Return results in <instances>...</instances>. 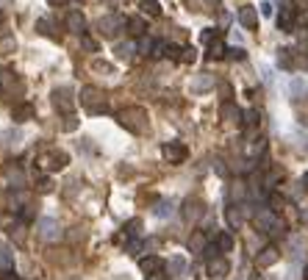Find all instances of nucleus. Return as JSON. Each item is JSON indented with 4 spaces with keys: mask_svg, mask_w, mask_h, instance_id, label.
<instances>
[{
    "mask_svg": "<svg viewBox=\"0 0 308 280\" xmlns=\"http://www.w3.org/2000/svg\"><path fill=\"white\" fill-rule=\"evenodd\" d=\"M117 122L125 130H131V133H145L147 130V111L142 109V106H128V109H122L120 114H117Z\"/></svg>",
    "mask_w": 308,
    "mask_h": 280,
    "instance_id": "obj_1",
    "label": "nucleus"
},
{
    "mask_svg": "<svg viewBox=\"0 0 308 280\" xmlns=\"http://www.w3.org/2000/svg\"><path fill=\"white\" fill-rule=\"evenodd\" d=\"M81 106H84L89 114H100V111H106L103 92H100L97 86H84L81 89Z\"/></svg>",
    "mask_w": 308,
    "mask_h": 280,
    "instance_id": "obj_2",
    "label": "nucleus"
},
{
    "mask_svg": "<svg viewBox=\"0 0 308 280\" xmlns=\"http://www.w3.org/2000/svg\"><path fill=\"white\" fill-rule=\"evenodd\" d=\"M125 25H128V20H122V17H117V14H106V17L97 20V33L106 37V39H114Z\"/></svg>",
    "mask_w": 308,
    "mask_h": 280,
    "instance_id": "obj_3",
    "label": "nucleus"
},
{
    "mask_svg": "<svg viewBox=\"0 0 308 280\" xmlns=\"http://www.w3.org/2000/svg\"><path fill=\"white\" fill-rule=\"evenodd\" d=\"M253 222H256V228L261 230V233H281L283 230V222L275 217V211H269V208H266V211H258Z\"/></svg>",
    "mask_w": 308,
    "mask_h": 280,
    "instance_id": "obj_4",
    "label": "nucleus"
},
{
    "mask_svg": "<svg viewBox=\"0 0 308 280\" xmlns=\"http://www.w3.org/2000/svg\"><path fill=\"white\" fill-rule=\"evenodd\" d=\"M53 109H56L58 114H64V117H70L75 111V97H73V92H70L67 86H61V89L53 92Z\"/></svg>",
    "mask_w": 308,
    "mask_h": 280,
    "instance_id": "obj_5",
    "label": "nucleus"
},
{
    "mask_svg": "<svg viewBox=\"0 0 308 280\" xmlns=\"http://www.w3.org/2000/svg\"><path fill=\"white\" fill-rule=\"evenodd\" d=\"M161 156L167 164H183L189 156V150H186V145L183 142H167V145L161 147Z\"/></svg>",
    "mask_w": 308,
    "mask_h": 280,
    "instance_id": "obj_6",
    "label": "nucleus"
},
{
    "mask_svg": "<svg viewBox=\"0 0 308 280\" xmlns=\"http://www.w3.org/2000/svg\"><path fill=\"white\" fill-rule=\"evenodd\" d=\"M39 164L50 172H58L70 164V156L67 153H58V150H50V153H45V156H39Z\"/></svg>",
    "mask_w": 308,
    "mask_h": 280,
    "instance_id": "obj_7",
    "label": "nucleus"
},
{
    "mask_svg": "<svg viewBox=\"0 0 308 280\" xmlns=\"http://www.w3.org/2000/svg\"><path fill=\"white\" fill-rule=\"evenodd\" d=\"M37 233H39V239H45V241H56L58 236H61V228H58V222L56 219H39L37 222Z\"/></svg>",
    "mask_w": 308,
    "mask_h": 280,
    "instance_id": "obj_8",
    "label": "nucleus"
},
{
    "mask_svg": "<svg viewBox=\"0 0 308 280\" xmlns=\"http://www.w3.org/2000/svg\"><path fill=\"white\" fill-rule=\"evenodd\" d=\"M278 258H281V253H278V247H264L261 253L256 255V266L258 269H266V266H275Z\"/></svg>",
    "mask_w": 308,
    "mask_h": 280,
    "instance_id": "obj_9",
    "label": "nucleus"
},
{
    "mask_svg": "<svg viewBox=\"0 0 308 280\" xmlns=\"http://www.w3.org/2000/svg\"><path fill=\"white\" fill-rule=\"evenodd\" d=\"M139 269L145 272V275H158V272L164 269V261L158 258V255H145V258L139 261Z\"/></svg>",
    "mask_w": 308,
    "mask_h": 280,
    "instance_id": "obj_10",
    "label": "nucleus"
},
{
    "mask_svg": "<svg viewBox=\"0 0 308 280\" xmlns=\"http://www.w3.org/2000/svg\"><path fill=\"white\" fill-rule=\"evenodd\" d=\"M33 117H37V109H33L31 103H20L11 111V120L14 122H28V120H33Z\"/></svg>",
    "mask_w": 308,
    "mask_h": 280,
    "instance_id": "obj_11",
    "label": "nucleus"
},
{
    "mask_svg": "<svg viewBox=\"0 0 308 280\" xmlns=\"http://www.w3.org/2000/svg\"><path fill=\"white\" fill-rule=\"evenodd\" d=\"M239 22L245 28H250V31L253 28H258V11L253 9V6H242L239 9Z\"/></svg>",
    "mask_w": 308,
    "mask_h": 280,
    "instance_id": "obj_12",
    "label": "nucleus"
},
{
    "mask_svg": "<svg viewBox=\"0 0 308 280\" xmlns=\"http://www.w3.org/2000/svg\"><path fill=\"white\" fill-rule=\"evenodd\" d=\"M228 272H230V264L222 258V255H217V258L209 261V275L211 277H225Z\"/></svg>",
    "mask_w": 308,
    "mask_h": 280,
    "instance_id": "obj_13",
    "label": "nucleus"
},
{
    "mask_svg": "<svg viewBox=\"0 0 308 280\" xmlns=\"http://www.w3.org/2000/svg\"><path fill=\"white\" fill-rule=\"evenodd\" d=\"M203 202H200L197 197H192V200H186L183 202V217L189 219V222H194V219H200V214H203Z\"/></svg>",
    "mask_w": 308,
    "mask_h": 280,
    "instance_id": "obj_14",
    "label": "nucleus"
},
{
    "mask_svg": "<svg viewBox=\"0 0 308 280\" xmlns=\"http://www.w3.org/2000/svg\"><path fill=\"white\" fill-rule=\"evenodd\" d=\"M292 25H294V9L292 6H283L281 14H278V28L281 31H292Z\"/></svg>",
    "mask_w": 308,
    "mask_h": 280,
    "instance_id": "obj_15",
    "label": "nucleus"
},
{
    "mask_svg": "<svg viewBox=\"0 0 308 280\" xmlns=\"http://www.w3.org/2000/svg\"><path fill=\"white\" fill-rule=\"evenodd\" d=\"M245 211H247V208H242V205H230L228 211H225V217H228V225H230V228H239V225L245 222Z\"/></svg>",
    "mask_w": 308,
    "mask_h": 280,
    "instance_id": "obj_16",
    "label": "nucleus"
},
{
    "mask_svg": "<svg viewBox=\"0 0 308 280\" xmlns=\"http://www.w3.org/2000/svg\"><path fill=\"white\" fill-rule=\"evenodd\" d=\"M84 28H86L84 14H81V11H73V14L67 17V31H73V33H84Z\"/></svg>",
    "mask_w": 308,
    "mask_h": 280,
    "instance_id": "obj_17",
    "label": "nucleus"
},
{
    "mask_svg": "<svg viewBox=\"0 0 308 280\" xmlns=\"http://www.w3.org/2000/svg\"><path fill=\"white\" fill-rule=\"evenodd\" d=\"M6 178H9V183L14 189H22L25 186V175H22L20 166H6Z\"/></svg>",
    "mask_w": 308,
    "mask_h": 280,
    "instance_id": "obj_18",
    "label": "nucleus"
},
{
    "mask_svg": "<svg viewBox=\"0 0 308 280\" xmlns=\"http://www.w3.org/2000/svg\"><path fill=\"white\" fill-rule=\"evenodd\" d=\"M14 266V253L9 244H0V272H9Z\"/></svg>",
    "mask_w": 308,
    "mask_h": 280,
    "instance_id": "obj_19",
    "label": "nucleus"
},
{
    "mask_svg": "<svg viewBox=\"0 0 308 280\" xmlns=\"http://www.w3.org/2000/svg\"><path fill=\"white\" fill-rule=\"evenodd\" d=\"M114 53H117V58H120V61H131L133 53H136V45H133V42H120Z\"/></svg>",
    "mask_w": 308,
    "mask_h": 280,
    "instance_id": "obj_20",
    "label": "nucleus"
},
{
    "mask_svg": "<svg viewBox=\"0 0 308 280\" xmlns=\"http://www.w3.org/2000/svg\"><path fill=\"white\" fill-rule=\"evenodd\" d=\"M220 114H222V120H225V122H239V120H242V111L236 109L233 103H222Z\"/></svg>",
    "mask_w": 308,
    "mask_h": 280,
    "instance_id": "obj_21",
    "label": "nucleus"
},
{
    "mask_svg": "<svg viewBox=\"0 0 308 280\" xmlns=\"http://www.w3.org/2000/svg\"><path fill=\"white\" fill-rule=\"evenodd\" d=\"M211 86H214V78H211L209 73L197 75V78L192 81V92H206V89H211Z\"/></svg>",
    "mask_w": 308,
    "mask_h": 280,
    "instance_id": "obj_22",
    "label": "nucleus"
},
{
    "mask_svg": "<svg viewBox=\"0 0 308 280\" xmlns=\"http://www.w3.org/2000/svg\"><path fill=\"white\" fill-rule=\"evenodd\" d=\"M128 31H131V37H145L147 22L142 20V17H131V20H128Z\"/></svg>",
    "mask_w": 308,
    "mask_h": 280,
    "instance_id": "obj_23",
    "label": "nucleus"
},
{
    "mask_svg": "<svg viewBox=\"0 0 308 280\" xmlns=\"http://www.w3.org/2000/svg\"><path fill=\"white\" fill-rule=\"evenodd\" d=\"M242 122H245V128H247V130H256V128H258V122H261V117H258V111H256V109H250V111H245V114H242Z\"/></svg>",
    "mask_w": 308,
    "mask_h": 280,
    "instance_id": "obj_24",
    "label": "nucleus"
},
{
    "mask_svg": "<svg viewBox=\"0 0 308 280\" xmlns=\"http://www.w3.org/2000/svg\"><path fill=\"white\" fill-rule=\"evenodd\" d=\"M206 247H209V244H206V236L197 230V233L189 239V250H192V253H200V255H203V250H206Z\"/></svg>",
    "mask_w": 308,
    "mask_h": 280,
    "instance_id": "obj_25",
    "label": "nucleus"
},
{
    "mask_svg": "<svg viewBox=\"0 0 308 280\" xmlns=\"http://www.w3.org/2000/svg\"><path fill=\"white\" fill-rule=\"evenodd\" d=\"M6 230H9V236H11V239H14L17 244L25 241V228H22V222H11Z\"/></svg>",
    "mask_w": 308,
    "mask_h": 280,
    "instance_id": "obj_26",
    "label": "nucleus"
},
{
    "mask_svg": "<svg viewBox=\"0 0 308 280\" xmlns=\"http://www.w3.org/2000/svg\"><path fill=\"white\" fill-rule=\"evenodd\" d=\"M217 247H220V253H230V250H233V236L228 233V230H225V233H220L217 236Z\"/></svg>",
    "mask_w": 308,
    "mask_h": 280,
    "instance_id": "obj_27",
    "label": "nucleus"
},
{
    "mask_svg": "<svg viewBox=\"0 0 308 280\" xmlns=\"http://www.w3.org/2000/svg\"><path fill=\"white\" fill-rule=\"evenodd\" d=\"M278 64L283 69H294V53L292 50H278Z\"/></svg>",
    "mask_w": 308,
    "mask_h": 280,
    "instance_id": "obj_28",
    "label": "nucleus"
},
{
    "mask_svg": "<svg viewBox=\"0 0 308 280\" xmlns=\"http://www.w3.org/2000/svg\"><path fill=\"white\" fill-rule=\"evenodd\" d=\"M142 11H145L147 17H158L161 14V3H158V0H142Z\"/></svg>",
    "mask_w": 308,
    "mask_h": 280,
    "instance_id": "obj_29",
    "label": "nucleus"
},
{
    "mask_svg": "<svg viewBox=\"0 0 308 280\" xmlns=\"http://www.w3.org/2000/svg\"><path fill=\"white\" fill-rule=\"evenodd\" d=\"M136 50H139L142 56H153V50H156V39H145V37H139V45H136Z\"/></svg>",
    "mask_w": 308,
    "mask_h": 280,
    "instance_id": "obj_30",
    "label": "nucleus"
},
{
    "mask_svg": "<svg viewBox=\"0 0 308 280\" xmlns=\"http://www.w3.org/2000/svg\"><path fill=\"white\" fill-rule=\"evenodd\" d=\"M37 31L45 33L47 39H58V33L53 31V22H50V20H39V22H37Z\"/></svg>",
    "mask_w": 308,
    "mask_h": 280,
    "instance_id": "obj_31",
    "label": "nucleus"
},
{
    "mask_svg": "<svg viewBox=\"0 0 308 280\" xmlns=\"http://www.w3.org/2000/svg\"><path fill=\"white\" fill-rule=\"evenodd\" d=\"M225 50H228V47L222 45V39H220V42H214V45H209V58H222V56H225Z\"/></svg>",
    "mask_w": 308,
    "mask_h": 280,
    "instance_id": "obj_32",
    "label": "nucleus"
},
{
    "mask_svg": "<svg viewBox=\"0 0 308 280\" xmlns=\"http://www.w3.org/2000/svg\"><path fill=\"white\" fill-rule=\"evenodd\" d=\"M245 56L247 53L242 50V47H228V50H225V58H230V61H242Z\"/></svg>",
    "mask_w": 308,
    "mask_h": 280,
    "instance_id": "obj_33",
    "label": "nucleus"
},
{
    "mask_svg": "<svg viewBox=\"0 0 308 280\" xmlns=\"http://www.w3.org/2000/svg\"><path fill=\"white\" fill-rule=\"evenodd\" d=\"M37 192L39 194H50L53 192V181H50V178H39V181H37Z\"/></svg>",
    "mask_w": 308,
    "mask_h": 280,
    "instance_id": "obj_34",
    "label": "nucleus"
},
{
    "mask_svg": "<svg viewBox=\"0 0 308 280\" xmlns=\"http://www.w3.org/2000/svg\"><path fill=\"white\" fill-rule=\"evenodd\" d=\"M139 230H142V219H131V222L125 225V239L128 236H139Z\"/></svg>",
    "mask_w": 308,
    "mask_h": 280,
    "instance_id": "obj_35",
    "label": "nucleus"
},
{
    "mask_svg": "<svg viewBox=\"0 0 308 280\" xmlns=\"http://www.w3.org/2000/svg\"><path fill=\"white\" fill-rule=\"evenodd\" d=\"M169 214H173V202L169 200H161L156 205V217H169Z\"/></svg>",
    "mask_w": 308,
    "mask_h": 280,
    "instance_id": "obj_36",
    "label": "nucleus"
},
{
    "mask_svg": "<svg viewBox=\"0 0 308 280\" xmlns=\"http://www.w3.org/2000/svg\"><path fill=\"white\" fill-rule=\"evenodd\" d=\"M203 42H206V45L220 42V31H217V28H206V31H203Z\"/></svg>",
    "mask_w": 308,
    "mask_h": 280,
    "instance_id": "obj_37",
    "label": "nucleus"
},
{
    "mask_svg": "<svg viewBox=\"0 0 308 280\" xmlns=\"http://www.w3.org/2000/svg\"><path fill=\"white\" fill-rule=\"evenodd\" d=\"M81 47H86L89 53H97V42L89 37V33H81Z\"/></svg>",
    "mask_w": 308,
    "mask_h": 280,
    "instance_id": "obj_38",
    "label": "nucleus"
},
{
    "mask_svg": "<svg viewBox=\"0 0 308 280\" xmlns=\"http://www.w3.org/2000/svg\"><path fill=\"white\" fill-rule=\"evenodd\" d=\"M20 139H22L20 130H6V133H3V142H6V145H20Z\"/></svg>",
    "mask_w": 308,
    "mask_h": 280,
    "instance_id": "obj_39",
    "label": "nucleus"
},
{
    "mask_svg": "<svg viewBox=\"0 0 308 280\" xmlns=\"http://www.w3.org/2000/svg\"><path fill=\"white\" fill-rule=\"evenodd\" d=\"M194 58H197V50H194V47H183V53H181V61H183V64H192Z\"/></svg>",
    "mask_w": 308,
    "mask_h": 280,
    "instance_id": "obj_40",
    "label": "nucleus"
},
{
    "mask_svg": "<svg viewBox=\"0 0 308 280\" xmlns=\"http://www.w3.org/2000/svg\"><path fill=\"white\" fill-rule=\"evenodd\" d=\"M181 53H183V47H178V45H167V58H173V61H181Z\"/></svg>",
    "mask_w": 308,
    "mask_h": 280,
    "instance_id": "obj_41",
    "label": "nucleus"
},
{
    "mask_svg": "<svg viewBox=\"0 0 308 280\" xmlns=\"http://www.w3.org/2000/svg\"><path fill=\"white\" fill-rule=\"evenodd\" d=\"M169 269H173V272H183V269H186V261H183V258H173V261H169Z\"/></svg>",
    "mask_w": 308,
    "mask_h": 280,
    "instance_id": "obj_42",
    "label": "nucleus"
},
{
    "mask_svg": "<svg viewBox=\"0 0 308 280\" xmlns=\"http://www.w3.org/2000/svg\"><path fill=\"white\" fill-rule=\"evenodd\" d=\"M292 94H297V97H300V94H305V83L294 78V81H292Z\"/></svg>",
    "mask_w": 308,
    "mask_h": 280,
    "instance_id": "obj_43",
    "label": "nucleus"
},
{
    "mask_svg": "<svg viewBox=\"0 0 308 280\" xmlns=\"http://www.w3.org/2000/svg\"><path fill=\"white\" fill-rule=\"evenodd\" d=\"M61 128H64V130H75V128H78V120H75L73 114L64 117V125H61Z\"/></svg>",
    "mask_w": 308,
    "mask_h": 280,
    "instance_id": "obj_44",
    "label": "nucleus"
},
{
    "mask_svg": "<svg viewBox=\"0 0 308 280\" xmlns=\"http://www.w3.org/2000/svg\"><path fill=\"white\" fill-rule=\"evenodd\" d=\"M125 250L131 255H139V250H142V241H125Z\"/></svg>",
    "mask_w": 308,
    "mask_h": 280,
    "instance_id": "obj_45",
    "label": "nucleus"
},
{
    "mask_svg": "<svg viewBox=\"0 0 308 280\" xmlns=\"http://www.w3.org/2000/svg\"><path fill=\"white\" fill-rule=\"evenodd\" d=\"M269 202H272V211H281L283 208V197H278V194H272Z\"/></svg>",
    "mask_w": 308,
    "mask_h": 280,
    "instance_id": "obj_46",
    "label": "nucleus"
},
{
    "mask_svg": "<svg viewBox=\"0 0 308 280\" xmlns=\"http://www.w3.org/2000/svg\"><path fill=\"white\" fill-rule=\"evenodd\" d=\"M20 219H22V222H31V219H33V211H28V208H22V211H20Z\"/></svg>",
    "mask_w": 308,
    "mask_h": 280,
    "instance_id": "obj_47",
    "label": "nucleus"
},
{
    "mask_svg": "<svg viewBox=\"0 0 308 280\" xmlns=\"http://www.w3.org/2000/svg\"><path fill=\"white\" fill-rule=\"evenodd\" d=\"M0 280H20V277H17L14 272L9 269V272H0Z\"/></svg>",
    "mask_w": 308,
    "mask_h": 280,
    "instance_id": "obj_48",
    "label": "nucleus"
},
{
    "mask_svg": "<svg viewBox=\"0 0 308 280\" xmlns=\"http://www.w3.org/2000/svg\"><path fill=\"white\" fill-rule=\"evenodd\" d=\"M11 47H14V39H3L0 42V50H11Z\"/></svg>",
    "mask_w": 308,
    "mask_h": 280,
    "instance_id": "obj_49",
    "label": "nucleus"
},
{
    "mask_svg": "<svg viewBox=\"0 0 308 280\" xmlns=\"http://www.w3.org/2000/svg\"><path fill=\"white\" fill-rule=\"evenodd\" d=\"M261 14H264V17H269V14H272V6H269V3H264V6H261Z\"/></svg>",
    "mask_w": 308,
    "mask_h": 280,
    "instance_id": "obj_50",
    "label": "nucleus"
},
{
    "mask_svg": "<svg viewBox=\"0 0 308 280\" xmlns=\"http://www.w3.org/2000/svg\"><path fill=\"white\" fill-rule=\"evenodd\" d=\"M50 6H64V3H70V0H47Z\"/></svg>",
    "mask_w": 308,
    "mask_h": 280,
    "instance_id": "obj_51",
    "label": "nucleus"
},
{
    "mask_svg": "<svg viewBox=\"0 0 308 280\" xmlns=\"http://www.w3.org/2000/svg\"><path fill=\"white\" fill-rule=\"evenodd\" d=\"M206 3H209L211 9H217V6H220V0H206Z\"/></svg>",
    "mask_w": 308,
    "mask_h": 280,
    "instance_id": "obj_52",
    "label": "nucleus"
},
{
    "mask_svg": "<svg viewBox=\"0 0 308 280\" xmlns=\"http://www.w3.org/2000/svg\"><path fill=\"white\" fill-rule=\"evenodd\" d=\"M303 189H305V192H308V172H305V175H303Z\"/></svg>",
    "mask_w": 308,
    "mask_h": 280,
    "instance_id": "obj_53",
    "label": "nucleus"
},
{
    "mask_svg": "<svg viewBox=\"0 0 308 280\" xmlns=\"http://www.w3.org/2000/svg\"><path fill=\"white\" fill-rule=\"evenodd\" d=\"M0 208H6V194L0 192Z\"/></svg>",
    "mask_w": 308,
    "mask_h": 280,
    "instance_id": "obj_54",
    "label": "nucleus"
},
{
    "mask_svg": "<svg viewBox=\"0 0 308 280\" xmlns=\"http://www.w3.org/2000/svg\"><path fill=\"white\" fill-rule=\"evenodd\" d=\"M303 277L308 280V264H305V269H303Z\"/></svg>",
    "mask_w": 308,
    "mask_h": 280,
    "instance_id": "obj_55",
    "label": "nucleus"
}]
</instances>
